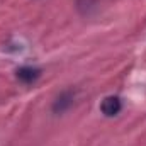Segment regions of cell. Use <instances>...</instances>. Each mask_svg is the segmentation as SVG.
Segmentation results:
<instances>
[{
  "mask_svg": "<svg viewBox=\"0 0 146 146\" xmlns=\"http://www.w3.org/2000/svg\"><path fill=\"white\" fill-rule=\"evenodd\" d=\"M70 104H72V95L66 92V94H63V95L56 100V104H54V110H60V112H61V110L66 109Z\"/></svg>",
  "mask_w": 146,
  "mask_h": 146,
  "instance_id": "obj_3",
  "label": "cell"
},
{
  "mask_svg": "<svg viewBox=\"0 0 146 146\" xmlns=\"http://www.w3.org/2000/svg\"><path fill=\"white\" fill-rule=\"evenodd\" d=\"M39 75H41L39 68H34V66H22V68L17 70V78L21 82H24V83L36 82L37 78H39Z\"/></svg>",
  "mask_w": 146,
  "mask_h": 146,
  "instance_id": "obj_2",
  "label": "cell"
},
{
  "mask_svg": "<svg viewBox=\"0 0 146 146\" xmlns=\"http://www.w3.org/2000/svg\"><path fill=\"white\" fill-rule=\"evenodd\" d=\"M122 107V104H121V99L119 97H107V99H104V102H102V106H100V109L102 112L106 114V115H115L119 110Z\"/></svg>",
  "mask_w": 146,
  "mask_h": 146,
  "instance_id": "obj_1",
  "label": "cell"
}]
</instances>
